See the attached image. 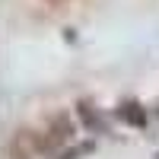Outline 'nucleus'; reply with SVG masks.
Segmentation results:
<instances>
[{
  "mask_svg": "<svg viewBox=\"0 0 159 159\" xmlns=\"http://www.w3.org/2000/svg\"><path fill=\"white\" fill-rule=\"evenodd\" d=\"M121 118H127L130 124H147V108H140V105H134V102H127V105H121V111H118Z\"/></svg>",
  "mask_w": 159,
  "mask_h": 159,
  "instance_id": "f257e3e1",
  "label": "nucleus"
},
{
  "mask_svg": "<svg viewBox=\"0 0 159 159\" xmlns=\"http://www.w3.org/2000/svg\"><path fill=\"white\" fill-rule=\"evenodd\" d=\"M48 3H54V7H61V3H67V0H48Z\"/></svg>",
  "mask_w": 159,
  "mask_h": 159,
  "instance_id": "f03ea898",
  "label": "nucleus"
},
{
  "mask_svg": "<svg viewBox=\"0 0 159 159\" xmlns=\"http://www.w3.org/2000/svg\"><path fill=\"white\" fill-rule=\"evenodd\" d=\"M156 159H159V153H156Z\"/></svg>",
  "mask_w": 159,
  "mask_h": 159,
  "instance_id": "7ed1b4c3",
  "label": "nucleus"
}]
</instances>
